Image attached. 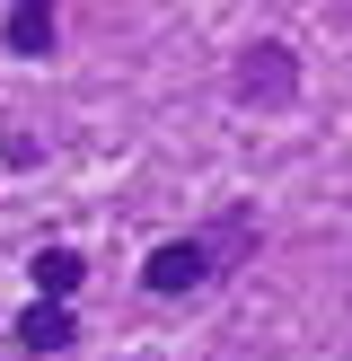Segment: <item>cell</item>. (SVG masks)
Here are the masks:
<instances>
[{"instance_id":"8992f818","label":"cell","mask_w":352,"mask_h":361,"mask_svg":"<svg viewBox=\"0 0 352 361\" xmlns=\"http://www.w3.org/2000/svg\"><path fill=\"white\" fill-rule=\"evenodd\" d=\"M27 274H35V300H44V309H70V291L88 282V256L80 247H35Z\"/></svg>"},{"instance_id":"7a4b0ae2","label":"cell","mask_w":352,"mask_h":361,"mask_svg":"<svg viewBox=\"0 0 352 361\" xmlns=\"http://www.w3.org/2000/svg\"><path fill=\"white\" fill-rule=\"evenodd\" d=\"M141 291H150V300H194V291H211V256H203L194 238L150 247V256H141Z\"/></svg>"},{"instance_id":"3957f363","label":"cell","mask_w":352,"mask_h":361,"mask_svg":"<svg viewBox=\"0 0 352 361\" xmlns=\"http://www.w3.org/2000/svg\"><path fill=\"white\" fill-rule=\"evenodd\" d=\"M194 247L211 256V282H220V274H238V264H246V256L264 247V221H256L246 203H229V212H220L211 229H194Z\"/></svg>"},{"instance_id":"5b68a950","label":"cell","mask_w":352,"mask_h":361,"mask_svg":"<svg viewBox=\"0 0 352 361\" xmlns=\"http://www.w3.org/2000/svg\"><path fill=\"white\" fill-rule=\"evenodd\" d=\"M53 35H62V18H53L44 0H9V9H0V44H9L18 62H44Z\"/></svg>"},{"instance_id":"277c9868","label":"cell","mask_w":352,"mask_h":361,"mask_svg":"<svg viewBox=\"0 0 352 361\" xmlns=\"http://www.w3.org/2000/svg\"><path fill=\"white\" fill-rule=\"evenodd\" d=\"M9 344L27 353V361H62L70 344H80V317H70V309H44V300H27V317L9 326Z\"/></svg>"},{"instance_id":"6da1fadb","label":"cell","mask_w":352,"mask_h":361,"mask_svg":"<svg viewBox=\"0 0 352 361\" xmlns=\"http://www.w3.org/2000/svg\"><path fill=\"white\" fill-rule=\"evenodd\" d=\"M229 97H238V106H256V115L291 106V97H299V53L282 44V35L246 44V53H238V71H229Z\"/></svg>"}]
</instances>
